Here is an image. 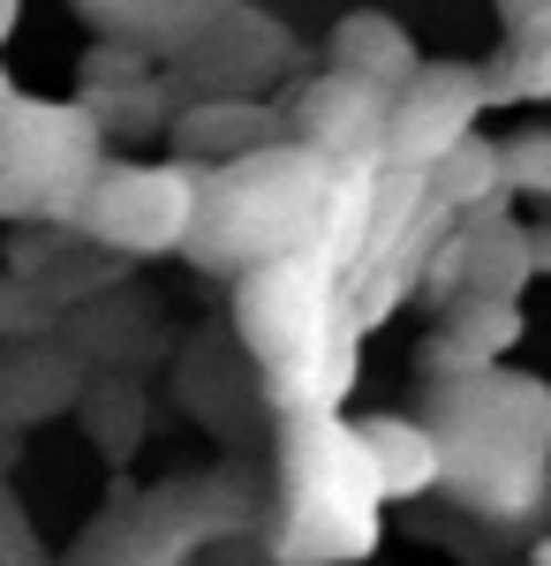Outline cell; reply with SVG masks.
<instances>
[{
	"mask_svg": "<svg viewBox=\"0 0 551 566\" xmlns=\"http://www.w3.org/2000/svg\"><path fill=\"white\" fill-rule=\"evenodd\" d=\"M446 491L484 522H529L551 499V386L521 370L438 378Z\"/></svg>",
	"mask_w": 551,
	"mask_h": 566,
	"instance_id": "6da1fadb",
	"label": "cell"
},
{
	"mask_svg": "<svg viewBox=\"0 0 551 566\" xmlns=\"http://www.w3.org/2000/svg\"><path fill=\"white\" fill-rule=\"evenodd\" d=\"M385 483L371 438L347 416H288L280 423V522L272 566H363L385 528Z\"/></svg>",
	"mask_w": 551,
	"mask_h": 566,
	"instance_id": "7a4b0ae2",
	"label": "cell"
},
{
	"mask_svg": "<svg viewBox=\"0 0 551 566\" xmlns=\"http://www.w3.org/2000/svg\"><path fill=\"white\" fill-rule=\"evenodd\" d=\"M325 197H333V159L302 151V144H272L242 167H219L205 189V227L189 242V258L205 272H250V264L318 250L325 234Z\"/></svg>",
	"mask_w": 551,
	"mask_h": 566,
	"instance_id": "3957f363",
	"label": "cell"
},
{
	"mask_svg": "<svg viewBox=\"0 0 551 566\" xmlns=\"http://www.w3.org/2000/svg\"><path fill=\"white\" fill-rule=\"evenodd\" d=\"M106 175V129L84 98H8L0 106V219L69 227L84 212L91 181Z\"/></svg>",
	"mask_w": 551,
	"mask_h": 566,
	"instance_id": "277c9868",
	"label": "cell"
},
{
	"mask_svg": "<svg viewBox=\"0 0 551 566\" xmlns=\"http://www.w3.org/2000/svg\"><path fill=\"white\" fill-rule=\"evenodd\" d=\"M235 333L257 355V370H295L318 363L347 333V272L325 250L250 264L235 280Z\"/></svg>",
	"mask_w": 551,
	"mask_h": 566,
	"instance_id": "5b68a950",
	"label": "cell"
},
{
	"mask_svg": "<svg viewBox=\"0 0 551 566\" xmlns=\"http://www.w3.org/2000/svg\"><path fill=\"white\" fill-rule=\"evenodd\" d=\"M205 189L189 159H106V175L91 181L76 234L106 258H189L197 227H205Z\"/></svg>",
	"mask_w": 551,
	"mask_h": 566,
	"instance_id": "8992f818",
	"label": "cell"
},
{
	"mask_svg": "<svg viewBox=\"0 0 551 566\" xmlns=\"http://www.w3.org/2000/svg\"><path fill=\"white\" fill-rule=\"evenodd\" d=\"M491 106V76L468 69V61H424V76L393 98V129H385V167H408V175H430L454 144L476 136Z\"/></svg>",
	"mask_w": 551,
	"mask_h": 566,
	"instance_id": "52a82bcc",
	"label": "cell"
},
{
	"mask_svg": "<svg viewBox=\"0 0 551 566\" xmlns=\"http://www.w3.org/2000/svg\"><path fill=\"white\" fill-rule=\"evenodd\" d=\"M393 98L401 91L363 84L347 69H325L295 91L288 106V144L333 159V167H355V159H385V129H393Z\"/></svg>",
	"mask_w": 551,
	"mask_h": 566,
	"instance_id": "ba28073f",
	"label": "cell"
},
{
	"mask_svg": "<svg viewBox=\"0 0 551 566\" xmlns=\"http://www.w3.org/2000/svg\"><path fill=\"white\" fill-rule=\"evenodd\" d=\"M288 61H295V39L264 8L235 0L212 23V39L181 61V84H197V98H257L272 76H288Z\"/></svg>",
	"mask_w": 551,
	"mask_h": 566,
	"instance_id": "9c48e42d",
	"label": "cell"
},
{
	"mask_svg": "<svg viewBox=\"0 0 551 566\" xmlns=\"http://www.w3.org/2000/svg\"><path fill=\"white\" fill-rule=\"evenodd\" d=\"M235 0H76V15L98 39H128V45H144L152 61H174V69L212 39V23Z\"/></svg>",
	"mask_w": 551,
	"mask_h": 566,
	"instance_id": "30bf717a",
	"label": "cell"
},
{
	"mask_svg": "<svg viewBox=\"0 0 551 566\" xmlns=\"http://www.w3.org/2000/svg\"><path fill=\"white\" fill-rule=\"evenodd\" d=\"M174 144L181 159H219V167H242L257 151L288 144V114L264 106V98H197L174 114Z\"/></svg>",
	"mask_w": 551,
	"mask_h": 566,
	"instance_id": "8fae6325",
	"label": "cell"
},
{
	"mask_svg": "<svg viewBox=\"0 0 551 566\" xmlns=\"http://www.w3.org/2000/svg\"><path fill=\"white\" fill-rule=\"evenodd\" d=\"M521 340V303L513 295H461L446 303V325L430 340V370L438 378H476V370H499Z\"/></svg>",
	"mask_w": 551,
	"mask_h": 566,
	"instance_id": "7c38bea8",
	"label": "cell"
},
{
	"mask_svg": "<svg viewBox=\"0 0 551 566\" xmlns=\"http://www.w3.org/2000/svg\"><path fill=\"white\" fill-rule=\"evenodd\" d=\"M325 53H333V69L363 76V84H385V91H408L424 76V53L408 39V23L385 15V8H347L333 23V39H325Z\"/></svg>",
	"mask_w": 551,
	"mask_h": 566,
	"instance_id": "4fadbf2b",
	"label": "cell"
},
{
	"mask_svg": "<svg viewBox=\"0 0 551 566\" xmlns=\"http://www.w3.org/2000/svg\"><path fill=\"white\" fill-rule=\"evenodd\" d=\"M371 461H378L385 499H430L446 491V438L430 416H363Z\"/></svg>",
	"mask_w": 551,
	"mask_h": 566,
	"instance_id": "5bb4252c",
	"label": "cell"
},
{
	"mask_svg": "<svg viewBox=\"0 0 551 566\" xmlns=\"http://www.w3.org/2000/svg\"><path fill=\"white\" fill-rule=\"evenodd\" d=\"M84 370L53 348H8L0 355V423L23 431V423H45L61 408H84Z\"/></svg>",
	"mask_w": 551,
	"mask_h": 566,
	"instance_id": "9a60e30c",
	"label": "cell"
},
{
	"mask_svg": "<svg viewBox=\"0 0 551 566\" xmlns=\"http://www.w3.org/2000/svg\"><path fill=\"white\" fill-rule=\"evenodd\" d=\"M430 197L446 205V212H461V219H476V212H499L513 189H507V144H491V136H468V144H454L438 167H430Z\"/></svg>",
	"mask_w": 551,
	"mask_h": 566,
	"instance_id": "2e32d148",
	"label": "cell"
},
{
	"mask_svg": "<svg viewBox=\"0 0 551 566\" xmlns=\"http://www.w3.org/2000/svg\"><path fill=\"white\" fill-rule=\"evenodd\" d=\"M84 423H91V438H98L106 453H136V438H144V392L128 386V378L91 386L84 392Z\"/></svg>",
	"mask_w": 551,
	"mask_h": 566,
	"instance_id": "e0dca14e",
	"label": "cell"
},
{
	"mask_svg": "<svg viewBox=\"0 0 551 566\" xmlns=\"http://www.w3.org/2000/svg\"><path fill=\"white\" fill-rule=\"evenodd\" d=\"M159 61L144 53V45H128V39H98L84 53V98H114V91H128V84H144Z\"/></svg>",
	"mask_w": 551,
	"mask_h": 566,
	"instance_id": "ac0fdd59",
	"label": "cell"
},
{
	"mask_svg": "<svg viewBox=\"0 0 551 566\" xmlns=\"http://www.w3.org/2000/svg\"><path fill=\"white\" fill-rule=\"evenodd\" d=\"M507 189H513V197H544V205H551V129L507 136Z\"/></svg>",
	"mask_w": 551,
	"mask_h": 566,
	"instance_id": "d6986e66",
	"label": "cell"
},
{
	"mask_svg": "<svg viewBox=\"0 0 551 566\" xmlns=\"http://www.w3.org/2000/svg\"><path fill=\"white\" fill-rule=\"evenodd\" d=\"M53 325V303H45L31 280H0V340H31V333H45Z\"/></svg>",
	"mask_w": 551,
	"mask_h": 566,
	"instance_id": "ffe728a7",
	"label": "cell"
},
{
	"mask_svg": "<svg viewBox=\"0 0 551 566\" xmlns=\"http://www.w3.org/2000/svg\"><path fill=\"white\" fill-rule=\"evenodd\" d=\"M491 98H551V45H513Z\"/></svg>",
	"mask_w": 551,
	"mask_h": 566,
	"instance_id": "44dd1931",
	"label": "cell"
},
{
	"mask_svg": "<svg viewBox=\"0 0 551 566\" xmlns=\"http://www.w3.org/2000/svg\"><path fill=\"white\" fill-rule=\"evenodd\" d=\"M544 8H551V0H499V15H507V31H513V23H529V15H544Z\"/></svg>",
	"mask_w": 551,
	"mask_h": 566,
	"instance_id": "7402d4cb",
	"label": "cell"
},
{
	"mask_svg": "<svg viewBox=\"0 0 551 566\" xmlns=\"http://www.w3.org/2000/svg\"><path fill=\"white\" fill-rule=\"evenodd\" d=\"M15 23H23V0H0V45L15 39Z\"/></svg>",
	"mask_w": 551,
	"mask_h": 566,
	"instance_id": "603a6c76",
	"label": "cell"
},
{
	"mask_svg": "<svg viewBox=\"0 0 551 566\" xmlns=\"http://www.w3.org/2000/svg\"><path fill=\"white\" fill-rule=\"evenodd\" d=\"M8 98H23V91H15V76H8V61H0V106H8Z\"/></svg>",
	"mask_w": 551,
	"mask_h": 566,
	"instance_id": "cb8c5ba5",
	"label": "cell"
}]
</instances>
